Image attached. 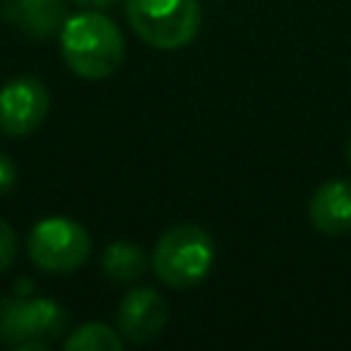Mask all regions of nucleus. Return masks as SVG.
I'll use <instances>...</instances> for the list:
<instances>
[{
    "mask_svg": "<svg viewBox=\"0 0 351 351\" xmlns=\"http://www.w3.org/2000/svg\"><path fill=\"white\" fill-rule=\"evenodd\" d=\"M60 52L74 74L85 80H104L121 69L126 58V44L121 27L110 16L82 8L63 22Z\"/></svg>",
    "mask_w": 351,
    "mask_h": 351,
    "instance_id": "obj_1",
    "label": "nucleus"
},
{
    "mask_svg": "<svg viewBox=\"0 0 351 351\" xmlns=\"http://www.w3.org/2000/svg\"><path fill=\"white\" fill-rule=\"evenodd\" d=\"M214 239L200 225H173L167 228L151 255L154 274L170 288H192L197 285L214 263Z\"/></svg>",
    "mask_w": 351,
    "mask_h": 351,
    "instance_id": "obj_2",
    "label": "nucleus"
},
{
    "mask_svg": "<svg viewBox=\"0 0 351 351\" xmlns=\"http://www.w3.org/2000/svg\"><path fill=\"white\" fill-rule=\"evenodd\" d=\"M197 0H126V19L140 41L156 49H181L200 30Z\"/></svg>",
    "mask_w": 351,
    "mask_h": 351,
    "instance_id": "obj_3",
    "label": "nucleus"
},
{
    "mask_svg": "<svg viewBox=\"0 0 351 351\" xmlns=\"http://www.w3.org/2000/svg\"><path fill=\"white\" fill-rule=\"evenodd\" d=\"M66 310L47 296L0 302V340L22 351H41L66 332Z\"/></svg>",
    "mask_w": 351,
    "mask_h": 351,
    "instance_id": "obj_4",
    "label": "nucleus"
},
{
    "mask_svg": "<svg viewBox=\"0 0 351 351\" xmlns=\"http://www.w3.org/2000/svg\"><path fill=\"white\" fill-rule=\"evenodd\" d=\"M27 255L44 271L69 274L85 266L90 255V236L77 219L47 217L30 228Z\"/></svg>",
    "mask_w": 351,
    "mask_h": 351,
    "instance_id": "obj_5",
    "label": "nucleus"
},
{
    "mask_svg": "<svg viewBox=\"0 0 351 351\" xmlns=\"http://www.w3.org/2000/svg\"><path fill=\"white\" fill-rule=\"evenodd\" d=\"M49 112V93L36 77H16L0 88V129L11 137L36 132Z\"/></svg>",
    "mask_w": 351,
    "mask_h": 351,
    "instance_id": "obj_6",
    "label": "nucleus"
},
{
    "mask_svg": "<svg viewBox=\"0 0 351 351\" xmlns=\"http://www.w3.org/2000/svg\"><path fill=\"white\" fill-rule=\"evenodd\" d=\"M167 324V304L154 288H132L118 307V332L129 343H151Z\"/></svg>",
    "mask_w": 351,
    "mask_h": 351,
    "instance_id": "obj_7",
    "label": "nucleus"
},
{
    "mask_svg": "<svg viewBox=\"0 0 351 351\" xmlns=\"http://www.w3.org/2000/svg\"><path fill=\"white\" fill-rule=\"evenodd\" d=\"M310 222L326 236H343L351 230V181H326L321 184L307 206Z\"/></svg>",
    "mask_w": 351,
    "mask_h": 351,
    "instance_id": "obj_8",
    "label": "nucleus"
},
{
    "mask_svg": "<svg viewBox=\"0 0 351 351\" xmlns=\"http://www.w3.org/2000/svg\"><path fill=\"white\" fill-rule=\"evenodd\" d=\"M5 16L14 27L36 41L60 36L63 22L69 19L63 0H8Z\"/></svg>",
    "mask_w": 351,
    "mask_h": 351,
    "instance_id": "obj_9",
    "label": "nucleus"
},
{
    "mask_svg": "<svg viewBox=\"0 0 351 351\" xmlns=\"http://www.w3.org/2000/svg\"><path fill=\"white\" fill-rule=\"evenodd\" d=\"M148 263H151L148 255L137 244H132L126 239L112 241L101 255V271L112 282H134V280H140L145 274Z\"/></svg>",
    "mask_w": 351,
    "mask_h": 351,
    "instance_id": "obj_10",
    "label": "nucleus"
},
{
    "mask_svg": "<svg viewBox=\"0 0 351 351\" xmlns=\"http://www.w3.org/2000/svg\"><path fill=\"white\" fill-rule=\"evenodd\" d=\"M66 351H121L123 348V337L121 332L110 329L101 321H90L77 326L66 340H63Z\"/></svg>",
    "mask_w": 351,
    "mask_h": 351,
    "instance_id": "obj_11",
    "label": "nucleus"
},
{
    "mask_svg": "<svg viewBox=\"0 0 351 351\" xmlns=\"http://www.w3.org/2000/svg\"><path fill=\"white\" fill-rule=\"evenodd\" d=\"M14 255H16V233L5 219H0V271L11 266Z\"/></svg>",
    "mask_w": 351,
    "mask_h": 351,
    "instance_id": "obj_12",
    "label": "nucleus"
},
{
    "mask_svg": "<svg viewBox=\"0 0 351 351\" xmlns=\"http://www.w3.org/2000/svg\"><path fill=\"white\" fill-rule=\"evenodd\" d=\"M14 184H16V165L0 151V195L14 189Z\"/></svg>",
    "mask_w": 351,
    "mask_h": 351,
    "instance_id": "obj_13",
    "label": "nucleus"
},
{
    "mask_svg": "<svg viewBox=\"0 0 351 351\" xmlns=\"http://www.w3.org/2000/svg\"><path fill=\"white\" fill-rule=\"evenodd\" d=\"M71 3H77L80 8H90V11H101V8H107V5H112L115 0H71Z\"/></svg>",
    "mask_w": 351,
    "mask_h": 351,
    "instance_id": "obj_14",
    "label": "nucleus"
},
{
    "mask_svg": "<svg viewBox=\"0 0 351 351\" xmlns=\"http://www.w3.org/2000/svg\"><path fill=\"white\" fill-rule=\"evenodd\" d=\"M348 165H351V143H348Z\"/></svg>",
    "mask_w": 351,
    "mask_h": 351,
    "instance_id": "obj_15",
    "label": "nucleus"
}]
</instances>
